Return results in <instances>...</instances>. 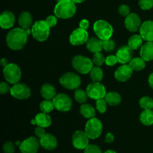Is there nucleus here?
<instances>
[{
    "label": "nucleus",
    "mask_w": 153,
    "mask_h": 153,
    "mask_svg": "<svg viewBox=\"0 0 153 153\" xmlns=\"http://www.w3.org/2000/svg\"><path fill=\"white\" fill-rule=\"evenodd\" d=\"M31 33V29H24L15 28L10 30L6 37L7 46L12 50H20L25 46L28 40V36Z\"/></svg>",
    "instance_id": "nucleus-1"
},
{
    "label": "nucleus",
    "mask_w": 153,
    "mask_h": 153,
    "mask_svg": "<svg viewBox=\"0 0 153 153\" xmlns=\"http://www.w3.org/2000/svg\"><path fill=\"white\" fill-rule=\"evenodd\" d=\"M76 12V3L72 0H61L54 8V13L58 18L63 19L73 17Z\"/></svg>",
    "instance_id": "nucleus-2"
},
{
    "label": "nucleus",
    "mask_w": 153,
    "mask_h": 153,
    "mask_svg": "<svg viewBox=\"0 0 153 153\" xmlns=\"http://www.w3.org/2000/svg\"><path fill=\"white\" fill-rule=\"evenodd\" d=\"M93 28L97 37L102 40L111 39L114 33V28L112 25L108 22L103 19L96 21Z\"/></svg>",
    "instance_id": "nucleus-3"
},
{
    "label": "nucleus",
    "mask_w": 153,
    "mask_h": 153,
    "mask_svg": "<svg viewBox=\"0 0 153 153\" xmlns=\"http://www.w3.org/2000/svg\"><path fill=\"white\" fill-rule=\"evenodd\" d=\"M31 29L33 37L39 42L46 40L50 33V27L45 20L36 21L31 26Z\"/></svg>",
    "instance_id": "nucleus-4"
},
{
    "label": "nucleus",
    "mask_w": 153,
    "mask_h": 153,
    "mask_svg": "<svg viewBox=\"0 0 153 153\" xmlns=\"http://www.w3.org/2000/svg\"><path fill=\"white\" fill-rule=\"evenodd\" d=\"M94 62L89 58L82 55H76L72 60L73 68L81 74L90 73L94 67Z\"/></svg>",
    "instance_id": "nucleus-5"
},
{
    "label": "nucleus",
    "mask_w": 153,
    "mask_h": 153,
    "mask_svg": "<svg viewBox=\"0 0 153 153\" xmlns=\"http://www.w3.org/2000/svg\"><path fill=\"white\" fill-rule=\"evenodd\" d=\"M103 126L101 121L97 118L94 117L88 120L85 125V131L90 139L95 140L100 137L102 133Z\"/></svg>",
    "instance_id": "nucleus-6"
},
{
    "label": "nucleus",
    "mask_w": 153,
    "mask_h": 153,
    "mask_svg": "<svg viewBox=\"0 0 153 153\" xmlns=\"http://www.w3.org/2000/svg\"><path fill=\"white\" fill-rule=\"evenodd\" d=\"M3 75L5 80L8 83L15 85L16 83H19L20 81L22 73L18 65L13 63H10L4 67Z\"/></svg>",
    "instance_id": "nucleus-7"
},
{
    "label": "nucleus",
    "mask_w": 153,
    "mask_h": 153,
    "mask_svg": "<svg viewBox=\"0 0 153 153\" xmlns=\"http://www.w3.org/2000/svg\"><path fill=\"white\" fill-rule=\"evenodd\" d=\"M59 82L64 88L68 90H76L80 87L82 81L77 74L73 73H66L61 76Z\"/></svg>",
    "instance_id": "nucleus-8"
},
{
    "label": "nucleus",
    "mask_w": 153,
    "mask_h": 153,
    "mask_svg": "<svg viewBox=\"0 0 153 153\" xmlns=\"http://www.w3.org/2000/svg\"><path fill=\"white\" fill-rule=\"evenodd\" d=\"M86 92L90 98L95 100L105 98L106 94H107L105 87L100 82H94L88 85Z\"/></svg>",
    "instance_id": "nucleus-9"
},
{
    "label": "nucleus",
    "mask_w": 153,
    "mask_h": 153,
    "mask_svg": "<svg viewBox=\"0 0 153 153\" xmlns=\"http://www.w3.org/2000/svg\"><path fill=\"white\" fill-rule=\"evenodd\" d=\"M52 101L55 108L62 112L69 111L71 109L73 104L70 97L65 94H57Z\"/></svg>",
    "instance_id": "nucleus-10"
},
{
    "label": "nucleus",
    "mask_w": 153,
    "mask_h": 153,
    "mask_svg": "<svg viewBox=\"0 0 153 153\" xmlns=\"http://www.w3.org/2000/svg\"><path fill=\"white\" fill-rule=\"evenodd\" d=\"M10 94L14 98L24 100L31 96V90L26 85L19 82L13 85V86L10 88Z\"/></svg>",
    "instance_id": "nucleus-11"
},
{
    "label": "nucleus",
    "mask_w": 153,
    "mask_h": 153,
    "mask_svg": "<svg viewBox=\"0 0 153 153\" xmlns=\"http://www.w3.org/2000/svg\"><path fill=\"white\" fill-rule=\"evenodd\" d=\"M40 146V140L37 137H29L21 142L19 148L22 153H37Z\"/></svg>",
    "instance_id": "nucleus-12"
},
{
    "label": "nucleus",
    "mask_w": 153,
    "mask_h": 153,
    "mask_svg": "<svg viewBox=\"0 0 153 153\" xmlns=\"http://www.w3.org/2000/svg\"><path fill=\"white\" fill-rule=\"evenodd\" d=\"M89 137L85 131L77 130L72 137V143L76 149L83 150L89 145Z\"/></svg>",
    "instance_id": "nucleus-13"
},
{
    "label": "nucleus",
    "mask_w": 153,
    "mask_h": 153,
    "mask_svg": "<svg viewBox=\"0 0 153 153\" xmlns=\"http://www.w3.org/2000/svg\"><path fill=\"white\" fill-rule=\"evenodd\" d=\"M89 34L87 30L79 28L75 29L70 36V43L73 46H80L87 43Z\"/></svg>",
    "instance_id": "nucleus-14"
},
{
    "label": "nucleus",
    "mask_w": 153,
    "mask_h": 153,
    "mask_svg": "<svg viewBox=\"0 0 153 153\" xmlns=\"http://www.w3.org/2000/svg\"><path fill=\"white\" fill-rule=\"evenodd\" d=\"M126 28L131 32H135L141 26V19L135 13H130L125 19Z\"/></svg>",
    "instance_id": "nucleus-15"
},
{
    "label": "nucleus",
    "mask_w": 153,
    "mask_h": 153,
    "mask_svg": "<svg viewBox=\"0 0 153 153\" xmlns=\"http://www.w3.org/2000/svg\"><path fill=\"white\" fill-rule=\"evenodd\" d=\"M133 70L128 64L120 66L114 73V77L120 82H125L131 77Z\"/></svg>",
    "instance_id": "nucleus-16"
},
{
    "label": "nucleus",
    "mask_w": 153,
    "mask_h": 153,
    "mask_svg": "<svg viewBox=\"0 0 153 153\" xmlns=\"http://www.w3.org/2000/svg\"><path fill=\"white\" fill-rule=\"evenodd\" d=\"M132 51L133 49H131L128 46H124L120 48L116 54L118 63H120L122 64H126L129 63L131 60L132 59Z\"/></svg>",
    "instance_id": "nucleus-17"
},
{
    "label": "nucleus",
    "mask_w": 153,
    "mask_h": 153,
    "mask_svg": "<svg viewBox=\"0 0 153 153\" xmlns=\"http://www.w3.org/2000/svg\"><path fill=\"white\" fill-rule=\"evenodd\" d=\"M139 31L143 40L146 42L153 41V21L146 20L143 22Z\"/></svg>",
    "instance_id": "nucleus-18"
},
{
    "label": "nucleus",
    "mask_w": 153,
    "mask_h": 153,
    "mask_svg": "<svg viewBox=\"0 0 153 153\" xmlns=\"http://www.w3.org/2000/svg\"><path fill=\"white\" fill-rule=\"evenodd\" d=\"M15 22V16L11 11L5 10L0 16V26L3 29H10Z\"/></svg>",
    "instance_id": "nucleus-19"
},
{
    "label": "nucleus",
    "mask_w": 153,
    "mask_h": 153,
    "mask_svg": "<svg viewBox=\"0 0 153 153\" xmlns=\"http://www.w3.org/2000/svg\"><path fill=\"white\" fill-rule=\"evenodd\" d=\"M40 146L46 150H53L57 147L58 140L57 138L51 134H46L43 137L40 139Z\"/></svg>",
    "instance_id": "nucleus-20"
},
{
    "label": "nucleus",
    "mask_w": 153,
    "mask_h": 153,
    "mask_svg": "<svg viewBox=\"0 0 153 153\" xmlns=\"http://www.w3.org/2000/svg\"><path fill=\"white\" fill-rule=\"evenodd\" d=\"M140 57L146 61L153 60V41L146 42L140 47Z\"/></svg>",
    "instance_id": "nucleus-21"
},
{
    "label": "nucleus",
    "mask_w": 153,
    "mask_h": 153,
    "mask_svg": "<svg viewBox=\"0 0 153 153\" xmlns=\"http://www.w3.org/2000/svg\"><path fill=\"white\" fill-rule=\"evenodd\" d=\"M18 23L20 28L28 29L33 25V18L31 13L28 11L22 12L18 18Z\"/></svg>",
    "instance_id": "nucleus-22"
},
{
    "label": "nucleus",
    "mask_w": 153,
    "mask_h": 153,
    "mask_svg": "<svg viewBox=\"0 0 153 153\" xmlns=\"http://www.w3.org/2000/svg\"><path fill=\"white\" fill-rule=\"evenodd\" d=\"M40 95L44 100H52L57 95L55 88L50 84H44L40 88Z\"/></svg>",
    "instance_id": "nucleus-23"
},
{
    "label": "nucleus",
    "mask_w": 153,
    "mask_h": 153,
    "mask_svg": "<svg viewBox=\"0 0 153 153\" xmlns=\"http://www.w3.org/2000/svg\"><path fill=\"white\" fill-rule=\"evenodd\" d=\"M87 49L93 53L101 52L102 49H103L102 46V40H100V38L97 37H91L88 39L86 43Z\"/></svg>",
    "instance_id": "nucleus-24"
},
{
    "label": "nucleus",
    "mask_w": 153,
    "mask_h": 153,
    "mask_svg": "<svg viewBox=\"0 0 153 153\" xmlns=\"http://www.w3.org/2000/svg\"><path fill=\"white\" fill-rule=\"evenodd\" d=\"M34 120H35L36 125H37V126L43 127V128L49 127L52 123V119L49 114L43 113V112L36 115Z\"/></svg>",
    "instance_id": "nucleus-25"
},
{
    "label": "nucleus",
    "mask_w": 153,
    "mask_h": 153,
    "mask_svg": "<svg viewBox=\"0 0 153 153\" xmlns=\"http://www.w3.org/2000/svg\"><path fill=\"white\" fill-rule=\"evenodd\" d=\"M104 99L107 102L108 105L111 106L118 105L122 100L121 96L117 92H114V91L107 93Z\"/></svg>",
    "instance_id": "nucleus-26"
},
{
    "label": "nucleus",
    "mask_w": 153,
    "mask_h": 153,
    "mask_svg": "<svg viewBox=\"0 0 153 153\" xmlns=\"http://www.w3.org/2000/svg\"><path fill=\"white\" fill-rule=\"evenodd\" d=\"M143 39L140 34H134L131 36L128 40V46L133 50L138 49L143 46Z\"/></svg>",
    "instance_id": "nucleus-27"
},
{
    "label": "nucleus",
    "mask_w": 153,
    "mask_h": 153,
    "mask_svg": "<svg viewBox=\"0 0 153 153\" xmlns=\"http://www.w3.org/2000/svg\"><path fill=\"white\" fill-rule=\"evenodd\" d=\"M80 113L84 117L87 119H91L95 117L96 111L95 108L90 104H82L80 107Z\"/></svg>",
    "instance_id": "nucleus-28"
},
{
    "label": "nucleus",
    "mask_w": 153,
    "mask_h": 153,
    "mask_svg": "<svg viewBox=\"0 0 153 153\" xmlns=\"http://www.w3.org/2000/svg\"><path fill=\"white\" fill-rule=\"evenodd\" d=\"M140 121L146 126L153 125V110H143L140 115Z\"/></svg>",
    "instance_id": "nucleus-29"
},
{
    "label": "nucleus",
    "mask_w": 153,
    "mask_h": 153,
    "mask_svg": "<svg viewBox=\"0 0 153 153\" xmlns=\"http://www.w3.org/2000/svg\"><path fill=\"white\" fill-rule=\"evenodd\" d=\"M128 65L134 71H141L146 67V61H144L141 57L134 58L131 60V61L128 63Z\"/></svg>",
    "instance_id": "nucleus-30"
},
{
    "label": "nucleus",
    "mask_w": 153,
    "mask_h": 153,
    "mask_svg": "<svg viewBox=\"0 0 153 153\" xmlns=\"http://www.w3.org/2000/svg\"><path fill=\"white\" fill-rule=\"evenodd\" d=\"M90 76L94 82H100L103 79V71L100 67H94L90 72Z\"/></svg>",
    "instance_id": "nucleus-31"
},
{
    "label": "nucleus",
    "mask_w": 153,
    "mask_h": 153,
    "mask_svg": "<svg viewBox=\"0 0 153 153\" xmlns=\"http://www.w3.org/2000/svg\"><path fill=\"white\" fill-rule=\"evenodd\" d=\"M75 100L78 102L81 103V104H85L87 101H88V94H87L86 91H84L82 89H76L75 90L74 94Z\"/></svg>",
    "instance_id": "nucleus-32"
},
{
    "label": "nucleus",
    "mask_w": 153,
    "mask_h": 153,
    "mask_svg": "<svg viewBox=\"0 0 153 153\" xmlns=\"http://www.w3.org/2000/svg\"><path fill=\"white\" fill-rule=\"evenodd\" d=\"M54 108H55V105L52 100H45L42 101L40 104V109L43 113H50L53 111Z\"/></svg>",
    "instance_id": "nucleus-33"
},
{
    "label": "nucleus",
    "mask_w": 153,
    "mask_h": 153,
    "mask_svg": "<svg viewBox=\"0 0 153 153\" xmlns=\"http://www.w3.org/2000/svg\"><path fill=\"white\" fill-rule=\"evenodd\" d=\"M140 108L143 110H153V99L149 97H142L139 102Z\"/></svg>",
    "instance_id": "nucleus-34"
},
{
    "label": "nucleus",
    "mask_w": 153,
    "mask_h": 153,
    "mask_svg": "<svg viewBox=\"0 0 153 153\" xmlns=\"http://www.w3.org/2000/svg\"><path fill=\"white\" fill-rule=\"evenodd\" d=\"M93 62L97 67H102L104 63H105V58L104 55L100 52H96L94 55V58H93Z\"/></svg>",
    "instance_id": "nucleus-35"
},
{
    "label": "nucleus",
    "mask_w": 153,
    "mask_h": 153,
    "mask_svg": "<svg viewBox=\"0 0 153 153\" xmlns=\"http://www.w3.org/2000/svg\"><path fill=\"white\" fill-rule=\"evenodd\" d=\"M107 102L104 98L100 99L96 101V108L100 113L104 114L107 110Z\"/></svg>",
    "instance_id": "nucleus-36"
},
{
    "label": "nucleus",
    "mask_w": 153,
    "mask_h": 153,
    "mask_svg": "<svg viewBox=\"0 0 153 153\" xmlns=\"http://www.w3.org/2000/svg\"><path fill=\"white\" fill-rule=\"evenodd\" d=\"M102 46L103 49L106 52H111L116 47V43L113 40L108 39V40H102Z\"/></svg>",
    "instance_id": "nucleus-37"
},
{
    "label": "nucleus",
    "mask_w": 153,
    "mask_h": 153,
    "mask_svg": "<svg viewBox=\"0 0 153 153\" xmlns=\"http://www.w3.org/2000/svg\"><path fill=\"white\" fill-rule=\"evenodd\" d=\"M139 6L142 10H150L153 7V0H139Z\"/></svg>",
    "instance_id": "nucleus-38"
},
{
    "label": "nucleus",
    "mask_w": 153,
    "mask_h": 153,
    "mask_svg": "<svg viewBox=\"0 0 153 153\" xmlns=\"http://www.w3.org/2000/svg\"><path fill=\"white\" fill-rule=\"evenodd\" d=\"M84 150V153H103L101 149L96 144H89Z\"/></svg>",
    "instance_id": "nucleus-39"
},
{
    "label": "nucleus",
    "mask_w": 153,
    "mask_h": 153,
    "mask_svg": "<svg viewBox=\"0 0 153 153\" xmlns=\"http://www.w3.org/2000/svg\"><path fill=\"white\" fill-rule=\"evenodd\" d=\"M3 151L4 153H14V144L10 141H6L3 145Z\"/></svg>",
    "instance_id": "nucleus-40"
},
{
    "label": "nucleus",
    "mask_w": 153,
    "mask_h": 153,
    "mask_svg": "<svg viewBox=\"0 0 153 153\" xmlns=\"http://www.w3.org/2000/svg\"><path fill=\"white\" fill-rule=\"evenodd\" d=\"M46 22L47 23V25H49L50 28L55 26L57 25V22H58V19H57V16H53V15H50V16H47L45 19Z\"/></svg>",
    "instance_id": "nucleus-41"
},
{
    "label": "nucleus",
    "mask_w": 153,
    "mask_h": 153,
    "mask_svg": "<svg viewBox=\"0 0 153 153\" xmlns=\"http://www.w3.org/2000/svg\"><path fill=\"white\" fill-rule=\"evenodd\" d=\"M118 63L117 58L116 55H108L107 58H105V64L109 67L114 66Z\"/></svg>",
    "instance_id": "nucleus-42"
},
{
    "label": "nucleus",
    "mask_w": 153,
    "mask_h": 153,
    "mask_svg": "<svg viewBox=\"0 0 153 153\" xmlns=\"http://www.w3.org/2000/svg\"><path fill=\"white\" fill-rule=\"evenodd\" d=\"M118 12L123 16H127L130 13V8L126 4H122L118 8Z\"/></svg>",
    "instance_id": "nucleus-43"
},
{
    "label": "nucleus",
    "mask_w": 153,
    "mask_h": 153,
    "mask_svg": "<svg viewBox=\"0 0 153 153\" xmlns=\"http://www.w3.org/2000/svg\"><path fill=\"white\" fill-rule=\"evenodd\" d=\"M10 88L8 85V84H7L6 82H2L0 84V94H5L7 92H10Z\"/></svg>",
    "instance_id": "nucleus-44"
},
{
    "label": "nucleus",
    "mask_w": 153,
    "mask_h": 153,
    "mask_svg": "<svg viewBox=\"0 0 153 153\" xmlns=\"http://www.w3.org/2000/svg\"><path fill=\"white\" fill-rule=\"evenodd\" d=\"M44 128H43V127L37 126V128L34 129V134H35V135L37 136L39 139H40L41 137H43V136L46 134V131H45Z\"/></svg>",
    "instance_id": "nucleus-45"
},
{
    "label": "nucleus",
    "mask_w": 153,
    "mask_h": 153,
    "mask_svg": "<svg viewBox=\"0 0 153 153\" xmlns=\"http://www.w3.org/2000/svg\"><path fill=\"white\" fill-rule=\"evenodd\" d=\"M90 25V22L88 19H83L80 21L79 22V28H82V29L87 30L88 28Z\"/></svg>",
    "instance_id": "nucleus-46"
},
{
    "label": "nucleus",
    "mask_w": 153,
    "mask_h": 153,
    "mask_svg": "<svg viewBox=\"0 0 153 153\" xmlns=\"http://www.w3.org/2000/svg\"><path fill=\"white\" fill-rule=\"evenodd\" d=\"M105 139V141L106 143H111L112 142H114V134H112V133L108 132L106 134Z\"/></svg>",
    "instance_id": "nucleus-47"
},
{
    "label": "nucleus",
    "mask_w": 153,
    "mask_h": 153,
    "mask_svg": "<svg viewBox=\"0 0 153 153\" xmlns=\"http://www.w3.org/2000/svg\"><path fill=\"white\" fill-rule=\"evenodd\" d=\"M148 82H149V85L150 86V88L153 89V73L149 75V79H148Z\"/></svg>",
    "instance_id": "nucleus-48"
},
{
    "label": "nucleus",
    "mask_w": 153,
    "mask_h": 153,
    "mask_svg": "<svg viewBox=\"0 0 153 153\" xmlns=\"http://www.w3.org/2000/svg\"><path fill=\"white\" fill-rule=\"evenodd\" d=\"M0 64H1V65L3 67H6V66H7L9 63L6 58H1V61H0Z\"/></svg>",
    "instance_id": "nucleus-49"
},
{
    "label": "nucleus",
    "mask_w": 153,
    "mask_h": 153,
    "mask_svg": "<svg viewBox=\"0 0 153 153\" xmlns=\"http://www.w3.org/2000/svg\"><path fill=\"white\" fill-rule=\"evenodd\" d=\"M73 1H74L76 4H80V3H82L83 1H85V0H72Z\"/></svg>",
    "instance_id": "nucleus-50"
},
{
    "label": "nucleus",
    "mask_w": 153,
    "mask_h": 153,
    "mask_svg": "<svg viewBox=\"0 0 153 153\" xmlns=\"http://www.w3.org/2000/svg\"><path fill=\"white\" fill-rule=\"evenodd\" d=\"M103 153H117V152H115L114 150H111V149H108V150L105 151Z\"/></svg>",
    "instance_id": "nucleus-51"
},
{
    "label": "nucleus",
    "mask_w": 153,
    "mask_h": 153,
    "mask_svg": "<svg viewBox=\"0 0 153 153\" xmlns=\"http://www.w3.org/2000/svg\"><path fill=\"white\" fill-rule=\"evenodd\" d=\"M61 1V0H57V1Z\"/></svg>",
    "instance_id": "nucleus-52"
}]
</instances>
